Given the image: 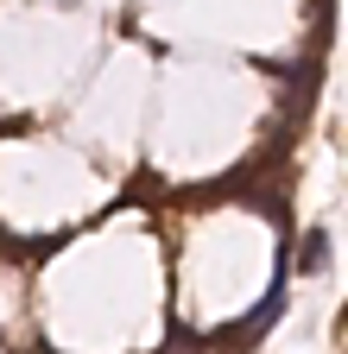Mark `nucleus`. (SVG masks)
I'll list each match as a JSON object with an SVG mask.
<instances>
[{
    "label": "nucleus",
    "mask_w": 348,
    "mask_h": 354,
    "mask_svg": "<svg viewBox=\"0 0 348 354\" xmlns=\"http://www.w3.org/2000/svg\"><path fill=\"white\" fill-rule=\"evenodd\" d=\"M329 266V234L323 228H304V241H297V272H323Z\"/></svg>",
    "instance_id": "2"
},
{
    "label": "nucleus",
    "mask_w": 348,
    "mask_h": 354,
    "mask_svg": "<svg viewBox=\"0 0 348 354\" xmlns=\"http://www.w3.org/2000/svg\"><path fill=\"white\" fill-rule=\"evenodd\" d=\"M279 317H285V272L273 279V291H266V297H259V304H253V317H247V323H241V329H235L228 342H253L259 329H273Z\"/></svg>",
    "instance_id": "1"
}]
</instances>
